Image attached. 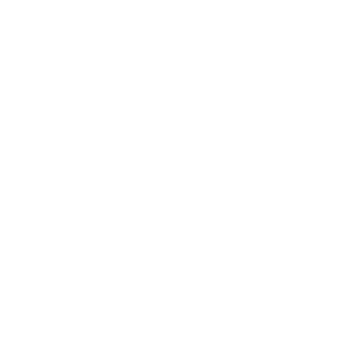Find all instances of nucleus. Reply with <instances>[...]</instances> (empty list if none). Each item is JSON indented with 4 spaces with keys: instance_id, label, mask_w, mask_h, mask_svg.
Wrapping results in <instances>:
<instances>
[]
</instances>
